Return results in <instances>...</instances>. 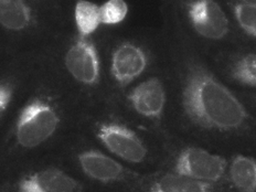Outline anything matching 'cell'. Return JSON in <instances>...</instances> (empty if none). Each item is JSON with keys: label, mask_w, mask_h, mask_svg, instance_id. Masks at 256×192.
I'll return each instance as SVG.
<instances>
[{"label": "cell", "mask_w": 256, "mask_h": 192, "mask_svg": "<svg viewBox=\"0 0 256 192\" xmlns=\"http://www.w3.org/2000/svg\"><path fill=\"white\" fill-rule=\"evenodd\" d=\"M100 8L102 24H118L128 14V4L125 0H108Z\"/></svg>", "instance_id": "cell-16"}, {"label": "cell", "mask_w": 256, "mask_h": 192, "mask_svg": "<svg viewBox=\"0 0 256 192\" xmlns=\"http://www.w3.org/2000/svg\"><path fill=\"white\" fill-rule=\"evenodd\" d=\"M127 100L138 115L150 120H160L166 108V90L158 78H150L132 88L127 95Z\"/></svg>", "instance_id": "cell-9"}, {"label": "cell", "mask_w": 256, "mask_h": 192, "mask_svg": "<svg viewBox=\"0 0 256 192\" xmlns=\"http://www.w3.org/2000/svg\"><path fill=\"white\" fill-rule=\"evenodd\" d=\"M95 135L112 154L128 162L140 164L147 157V147L140 136L120 122H98Z\"/></svg>", "instance_id": "cell-3"}, {"label": "cell", "mask_w": 256, "mask_h": 192, "mask_svg": "<svg viewBox=\"0 0 256 192\" xmlns=\"http://www.w3.org/2000/svg\"><path fill=\"white\" fill-rule=\"evenodd\" d=\"M74 20L78 36H90L102 24L100 8L90 0H78L74 8Z\"/></svg>", "instance_id": "cell-14"}, {"label": "cell", "mask_w": 256, "mask_h": 192, "mask_svg": "<svg viewBox=\"0 0 256 192\" xmlns=\"http://www.w3.org/2000/svg\"><path fill=\"white\" fill-rule=\"evenodd\" d=\"M60 124L61 114L54 100L44 95L36 96L20 110L14 126V140L20 148L34 149L49 140Z\"/></svg>", "instance_id": "cell-2"}, {"label": "cell", "mask_w": 256, "mask_h": 192, "mask_svg": "<svg viewBox=\"0 0 256 192\" xmlns=\"http://www.w3.org/2000/svg\"><path fill=\"white\" fill-rule=\"evenodd\" d=\"M230 179L238 192H256V159L238 154L231 162Z\"/></svg>", "instance_id": "cell-13"}, {"label": "cell", "mask_w": 256, "mask_h": 192, "mask_svg": "<svg viewBox=\"0 0 256 192\" xmlns=\"http://www.w3.org/2000/svg\"><path fill=\"white\" fill-rule=\"evenodd\" d=\"M181 98L186 116L204 130H238L248 120L246 108L236 96L199 63L186 68Z\"/></svg>", "instance_id": "cell-1"}, {"label": "cell", "mask_w": 256, "mask_h": 192, "mask_svg": "<svg viewBox=\"0 0 256 192\" xmlns=\"http://www.w3.org/2000/svg\"><path fill=\"white\" fill-rule=\"evenodd\" d=\"M34 21L32 9L26 0H0V26L9 31L26 30Z\"/></svg>", "instance_id": "cell-11"}, {"label": "cell", "mask_w": 256, "mask_h": 192, "mask_svg": "<svg viewBox=\"0 0 256 192\" xmlns=\"http://www.w3.org/2000/svg\"><path fill=\"white\" fill-rule=\"evenodd\" d=\"M16 85L12 80L2 78L0 80V120L6 113L10 103L14 98Z\"/></svg>", "instance_id": "cell-18"}, {"label": "cell", "mask_w": 256, "mask_h": 192, "mask_svg": "<svg viewBox=\"0 0 256 192\" xmlns=\"http://www.w3.org/2000/svg\"><path fill=\"white\" fill-rule=\"evenodd\" d=\"M186 12L192 28L206 39L221 40L230 31L226 14L216 0H191Z\"/></svg>", "instance_id": "cell-6"}, {"label": "cell", "mask_w": 256, "mask_h": 192, "mask_svg": "<svg viewBox=\"0 0 256 192\" xmlns=\"http://www.w3.org/2000/svg\"><path fill=\"white\" fill-rule=\"evenodd\" d=\"M78 162L88 178L102 184H118L138 178V174L122 167L115 159L94 149L78 154Z\"/></svg>", "instance_id": "cell-7"}, {"label": "cell", "mask_w": 256, "mask_h": 192, "mask_svg": "<svg viewBox=\"0 0 256 192\" xmlns=\"http://www.w3.org/2000/svg\"><path fill=\"white\" fill-rule=\"evenodd\" d=\"M148 56L140 46L124 42L113 51L110 58V74L116 84L125 88L146 71Z\"/></svg>", "instance_id": "cell-8"}, {"label": "cell", "mask_w": 256, "mask_h": 192, "mask_svg": "<svg viewBox=\"0 0 256 192\" xmlns=\"http://www.w3.org/2000/svg\"><path fill=\"white\" fill-rule=\"evenodd\" d=\"M242 2L248 4H253V6H256V0H241Z\"/></svg>", "instance_id": "cell-19"}, {"label": "cell", "mask_w": 256, "mask_h": 192, "mask_svg": "<svg viewBox=\"0 0 256 192\" xmlns=\"http://www.w3.org/2000/svg\"><path fill=\"white\" fill-rule=\"evenodd\" d=\"M78 181L63 170L46 167L34 170L21 178L17 192H81Z\"/></svg>", "instance_id": "cell-10"}, {"label": "cell", "mask_w": 256, "mask_h": 192, "mask_svg": "<svg viewBox=\"0 0 256 192\" xmlns=\"http://www.w3.org/2000/svg\"><path fill=\"white\" fill-rule=\"evenodd\" d=\"M231 76L240 84L256 88V53H248L240 58L233 64Z\"/></svg>", "instance_id": "cell-15"}, {"label": "cell", "mask_w": 256, "mask_h": 192, "mask_svg": "<svg viewBox=\"0 0 256 192\" xmlns=\"http://www.w3.org/2000/svg\"><path fill=\"white\" fill-rule=\"evenodd\" d=\"M148 192H214V188L212 184L174 172L164 174L154 181Z\"/></svg>", "instance_id": "cell-12"}, {"label": "cell", "mask_w": 256, "mask_h": 192, "mask_svg": "<svg viewBox=\"0 0 256 192\" xmlns=\"http://www.w3.org/2000/svg\"><path fill=\"white\" fill-rule=\"evenodd\" d=\"M228 167L226 160L198 147H188L181 150L174 164V172L202 182L220 181Z\"/></svg>", "instance_id": "cell-4"}, {"label": "cell", "mask_w": 256, "mask_h": 192, "mask_svg": "<svg viewBox=\"0 0 256 192\" xmlns=\"http://www.w3.org/2000/svg\"><path fill=\"white\" fill-rule=\"evenodd\" d=\"M64 64L70 76L84 86H95L100 82V56L90 36H78L74 40L64 56Z\"/></svg>", "instance_id": "cell-5"}, {"label": "cell", "mask_w": 256, "mask_h": 192, "mask_svg": "<svg viewBox=\"0 0 256 192\" xmlns=\"http://www.w3.org/2000/svg\"><path fill=\"white\" fill-rule=\"evenodd\" d=\"M233 12L241 29L245 34L256 38V6L241 2L234 4Z\"/></svg>", "instance_id": "cell-17"}]
</instances>
